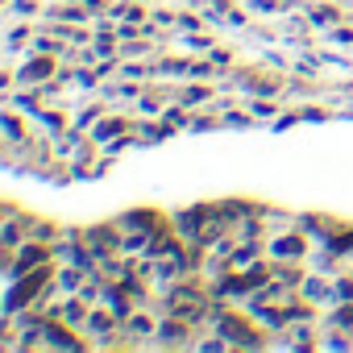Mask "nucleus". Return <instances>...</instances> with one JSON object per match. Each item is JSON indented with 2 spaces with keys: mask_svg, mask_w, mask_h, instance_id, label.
I'll return each mask as SVG.
<instances>
[{
  "mask_svg": "<svg viewBox=\"0 0 353 353\" xmlns=\"http://www.w3.org/2000/svg\"><path fill=\"white\" fill-rule=\"evenodd\" d=\"M183 336V324H162V341H179Z\"/></svg>",
  "mask_w": 353,
  "mask_h": 353,
  "instance_id": "f257e3e1",
  "label": "nucleus"
},
{
  "mask_svg": "<svg viewBox=\"0 0 353 353\" xmlns=\"http://www.w3.org/2000/svg\"><path fill=\"white\" fill-rule=\"evenodd\" d=\"M299 250V241L295 237H287V241H279V254H295Z\"/></svg>",
  "mask_w": 353,
  "mask_h": 353,
  "instance_id": "f03ea898",
  "label": "nucleus"
}]
</instances>
